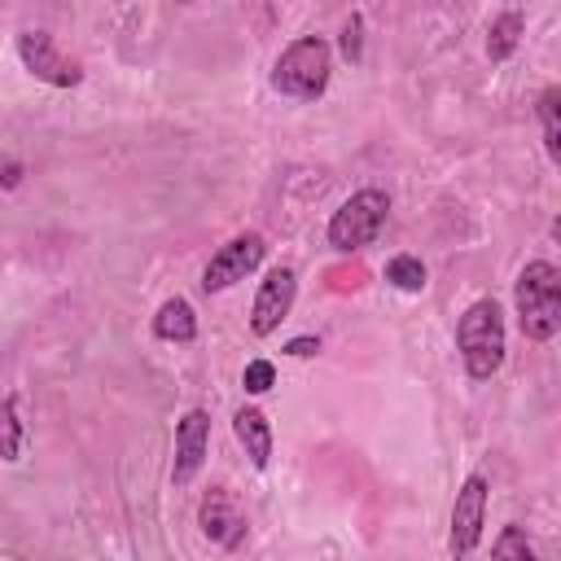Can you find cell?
<instances>
[{
  "instance_id": "1",
  "label": "cell",
  "mask_w": 561,
  "mask_h": 561,
  "mask_svg": "<svg viewBox=\"0 0 561 561\" xmlns=\"http://www.w3.org/2000/svg\"><path fill=\"white\" fill-rule=\"evenodd\" d=\"M513 307H517V324L530 342H548L561 329V272L548 259H535L517 272L513 285Z\"/></svg>"
},
{
  "instance_id": "2",
  "label": "cell",
  "mask_w": 561,
  "mask_h": 561,
  "mask_svg": "<svg viewBox=\"0 0 561 561\" xmlns=\"http://www.w3.org/2000/svg\"><path fill=\"white\" fill-rule=\"evenodd\" d=\"M456 351L465 359V373L473 381H486L504 364V311L495 298H478L465 307L456 324Z\"/></svg>"
},
{
  "instance_id": "3",
  "label": "cell",
  "mask_w": 561,
  "mask_h": 561,
  "mask_svg": "<svg viewBox=\"0 0 561 561\" xmlns=\"http://www.w3.org/2000/svg\"><path fill=\"white\" fill-rule=\"evenodd\" d=\"M329 79H333V48H329L320 35L294 39V44L276 57V66H272V88L285 92V96H294V101H316V96H324Z\"/></svg>"
},
{
  "instance_id": "4",
  "label": "cell",
  "mask_w": 561,
  "mask_h": 561,
  "mask_svg": "<svg viewBox=\"0 0 561 561\" xmlns=\"http://www.w3.org/2000/svg\"><path fill=\"white\" fill-rule=\"evenodd\" d=\"M386 215H390V197H386L381 188H359V193H351V197L333 210V219H329V245H333L337 254H355V250L373 245L377 232L386 228Z\"/></svg>"
},
{
  "instance_id": "5",
  "label": "cell",
  "mask_w": 561,
  "mask_h": 561,
  "mask_svg": "<svg viewBox=\"0 0 561 561\" xmlns=\"http://www.w3.org/2000/svg\"><path fill=\"white\" fill-rule=\"evenodd\" d=\"M263 254H267V245H263L259 232H241V237L224 241V245L210 254V263L202 267V289H206V294L232 289L237 280H245V276L263 263Z\"/></svg>"
},
{
  "instance_id": "6",
  "label": "cell",
  "mask_w": 561,
  "mask_h": 561,
  "mask_svg": "<svg viewBox=\"0 0 561 561\" xmlns=\"http://www.w3.org/2000/svg\"><path fill=\"white\" fill-rule=\"evenodd\" d=\"M486 473H469L456 491V504H451V557H469L482 539V522H486Z\"/></svg>"
},
{
  "instance_id": "7",
  "label": "cell",
  "mask_w": 561,
  "mask_h": 561,
  "mask_svg": "<svg viewBox=\"0 0 561 561\" xmlns=\"http://www.w3.org/2000/svg\"><path fill=\"white\" fill-rule=\"evenodd\" d=\"M294 298H298V272L294 267H272L259 280V294H254V307H250L254 337H272L280 329V320L294 311Z\"/></svg>"
},
{
  "instance_id": "8",
  "label": "cell",
  "mask_w": 561,
  "mask_h": 561,
  "mask_svg": "<svg viewBox=\"0 0 561 561\" xmlns=\"http://www.w3.org/2000/svg\"><path fill=\"white\" fill-rule=\"evenodd\" d=\"M18 57H22V66H26L39 83L75 88V83L83 79V70H79L70 57H61L57 44H53L44 31H22V35H18Z\"/></svg>"
},
{
  "instance_id": "9",
  "label": "cell",
  "mask_w": 561,
  "mask_h": 561,
  "mask_svg": "<svg viewBox=\"0 0 561 561\" xmlns=\"http://www.w3.org/2000/svg\"><path fill=\"white\" fill-rule=\"evenodd\" d=\"M206 447H210V412L206 408H188L175 421V460H171V482L175 486L197 478V469L206 465Z\"/></svg>"
},
{
  "instance_id": "10",
  "label": "cell",
  "mask_w": 561,
  "mask_h": 561,
  "mask_svg": "<svg viewBox=\"0 0 561 561\" xmlns=\"http://www.w3.org/2000/svg\"><path fill=\"white\" fill-rule=\"evenodd\" d=\"M197 526H202V535H206L210 543H219V548H237V543L245 539V517H241L237 500H232L224 486H210V491L202 495V504H197Z\"/></svg>"
},
{
  "instance_id": "11",
  "label": "cell",
  "mask_w": 561,
  "mask_h": 561,
  "mask_svg": "<svg viewBox=\"0 0 561 561\" xmlns=\"http://www.w3.org/2000/svg\"><path fill=\"white\" fill-rule=\"evenodd\" d=\"M232 434H237V443L245 447L250 465H254V469H267V460H272V421H267L259 408H237Z\"/></svg>"
},
{
  "instance_id": "12",
  "label": "cell",
  "mask_w": 561,
  "mask_h": 561,
  "mask_svg": "<svg viewBox=\"0 0 561 561\" xmlns=\"http://www.w3.org/2000/svg\"><path fill=\"white\" fill-rule=\"evenodd\" d=\"M153 333L162 337V342H193L197 337V316H193V302L188 298H167L162 307H158V316H153Z\"/></svg>"
},
{
  "instance_id": "13",
  "label": "cell",
  "mask_w": 561,
  "mask_h": 561,
  "mask_svg": "<svg viewBox=\"0 0 561 561\" xmlns=\"http://www.w3.org/2000/svg\"><path fill=\"white\" fill-rule=\"evenodd\" d=\"M517 44H522V13L508 9V13L491 18V26H486V57L491 61H508Z\"/></svg>"
},
{
  "instance_id": "14",
  "label": "cell",
  "mask_w": 561,
  "mask_h": 561,
  "mask_svg": "<svg viewBox=\"0 0 561 561\" xmlns=\"http://www.w3.org/2000/svg\"><path fill=\"white\" fill-rule=\"evenodd\" d=\"M557 105H561V88H543V92H539V123H543V149H548V158H552V162H561Z\"/></svg>"
},
{
  "instance_id": "15",
  "label": "cell",
  "mask_w": 561,
  "mask_h": 561,
  "mask_svg": "<svg viewBox=\"0 0 561 561\" xmlns=\"http://www.w3.org/2000/svg\"><path fill=\"white\" fill-rule=\"evenodd\" d=\"M386 280L394 289H403V294H416V289H425V263L416 254H394L386 263Z\"/></svg>"
},
{
  "instance_id": "16",
  "label": "cell",
  "mask_w": 561,
  "mask_h": 561,
  "mask_svg": "<svg viewBox=\"0 0 561 561\" xmlns=\"http://www.w3.org/2000/svg\"><path fill=\"white\" fill-rule=\"evenodd\" d=\"M22 456V421H18V399L4 394L0 399V460H18Z\"/></svg>"
},
{
  "instance_id": "17",
  "label": "cell",
  "mask_w": 561,
  "mask_h": 561,
  "mask_svg": "<svg viewBox=\"0 0 561 561\" xmlns=\"http://www.w3.org/2000/svg\"><path fill=\"white\" fill-rule=\"evenodd\" d=\"M491 557H517V561H530L535 548H530V539L522 535V526H504V530L495 535V543H491Z\"/></svg>"
},
{
  "instance_id": "18",
  "label": "cell",
  "mask_w": 561,
  "mask_h": 561,
  "mask_svg": "<svg viewBox=\"0 0 561 561\" xmlns=\"http://www.w3.org/2000/svg\"><path fill=\"white\" fill-rule=\"evenodd\" d=\"M241 386H245V394H267L276 386V368L267 359H250L241 373Z\"/></svg>"
},
{
  "instance_id": "19",
  "label": "cell",
  "mask_w": 561,
  "mask_h": 561,
  "mask_svg": "<svg viewBox=\"0 0 561 561\" xmlns=\"http://www.w3.org/2000/svg\"><path fill=\"white\" fill-rule=\"evenodd\" d=\"M342 57L346 61H359L364 57V18L351 13V22L342 26Z\"/></svg>"
},
{
  "instance_id": "20",
  "label": "cell",
  "mask_w": 561,
  "mask_h": 561,
  "mask_svg": "<svg viewBox=\"0 0 561 561\" xmlns=\"http://www.w3.org/2000/svg\"><path fill=\"white\" fill-rule=\"evenodd\" d=\"M285 351H289V355H298V359H307V355H316V351H320V337H289V342H285Z\"/></svg>"
},
{
  "instance_id": "21",
  "label": "cell",
  "mask_w": 561,
  "mask_h": 561,
  "mask_svg": "<svg viewBox=\"0 0 561 561\" xmlns=\"http://www.w3.org/2000/svg\"><path fill=\"white\" fill-rule=\"evenodd\" d=\"M175 4H193V0H175Z\"/></svg>"
}]
</instances>
